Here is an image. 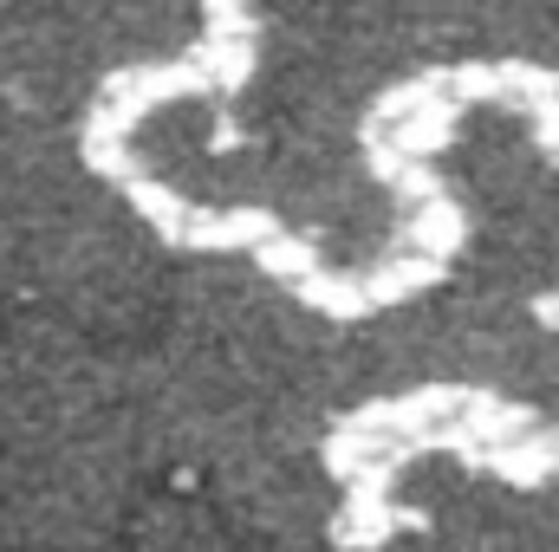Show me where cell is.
Segmentation results:
<instances>
[{
  "label": "cell",
  "instance_id": "1",
  "mask_svg": "<svg viewBox=\"0 0 559 552\" xmlns=\"http://www.w3.org/2000/svg\"><path fill=\"white\" fill-rule=\"evenodd\" d=\"M156 448L254 547L319 552L338 527L332 429L358 410V345L254 261H182L138 338Z\"/></svg>",
  "mask_w": 559,
  "mask_h": 552
},
{
  "label": "cell",
  "instance_id": "2",
  "mask_svg": "<svg viewBox=\"0 0 559 552\" xmlns=\"http://www.w3.org/2000/svg\"><path fill=\"white\" fill-rule=\"evenodd\" d=\"M156 461L138 338L0 305V547L111 552Z\"/></svg>",
  "mask_w": 559,
  "mask_h": 552
},
{
  "label": "cell",
  "instance_id": "3",
  "mask_svg": "<svg viewBox=\"0 0 559 552\" xmlns=\"http://www.w3.org/2000/svg\"><path fill=\"white\" fill-rule=\"evenodd\" d=\"M176 261L138 208L79 163L66 124H0V305L52 312L105 338H143Z\"/></svg>",
  "mask_w": 559,
  "mask_h": 552
},
{
  "label": "cell",
  "instance_id": "4",
  "mask_svg": "<svg viewBox=\"0 0 559 552\" xmlns=\"http://www.w3.org/2000/svg\"><path fill=\"white\" fill-rule=\"evenodd\" d=\"M202 0H0V98L66 124L105 79L195 39Z\"/></svg>",
  "mask_w": 559,
  "mask_h": 552
},
{
  "label": "cell",
  "instance_id": "5",
  "mask_svg": "<svg viewBox=\"0 0 559 552\" xmlns=\"http://www.w3.org/2000/svg\"><path fill=\"white\" fill-rule=\"evenodd\" d=\"M267 33V59L371 98L378 85L449 59L436 0H248Z\"/></svg>",
  "mask_w": 559,
  "mask_h": 552
},
{
  "label": "cell",
  "instance_id": "6",
  "mask_svg": "<svg viewBox=\"0 0 559 552\" xmlns=\"http://www.w3.org/2000/svg\"><path fill=\"white\" fill-rule=\"evenodd\" d=\"M527 533H534V552H559V475L527 488Z\"/></svg>",
  "mask_w": 559,
  "mask_h": 552
},
{
  "label": "cell",
  "instance_id": "7",
  "mask_svg": "<svg viewBox=\"0 0 559 552\" xmlns=\"http://www.w3.org/2000/svg\"><path fill=\"white\" fill-rule=\"evenodd\" d=\"M7 111H13V105H7V98H0V124H7Z\"/></svg>",
  "mask_w": 559,
  "mask_h": 552
}]
</instances>
